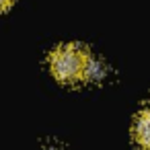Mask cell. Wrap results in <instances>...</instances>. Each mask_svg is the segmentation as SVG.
Segmentation results:
<instances>
[{
	"label": "cell",
	"instance_id": "obj_1",
	"mask_svg": "<svg viewBox=\"0 0 150 150\" xmlns=\"http://www.w3.org/2000/svg\"><path fill=\"white\" fill-rule=\"evenodd\" d=\"M88 52L78 43H66L52 52L50 56V70L52 74L66 84H74L78 80H84L86 66H88Z\"/></svg>",
	"mask_w": 150,
	"mask_h": 150
},
{
	"label": "cell",
	"instance_id": "obj_2",
	"mask_svg": "<svg viewBox=\"0 0 150 150\" xmlns=\"http://www.w3.org/2000/svg\"><path fill=\"white\" fill-rule=\"evenodd\" d=\"M134 140L138 142L140 148L150 150V107H146L134 123Z\"/></svg>",
	"mask_w": 150,
	"mask_h": 150
},
{
	"label": "cell",
	"instance_id": "obj_3",
	"mask_svg": "<svg viewBox=\"0 0 150 150\" xmlns=\"http://www.w3.org/2000/svg\"><path fill=\"white\" fill-rule=\"evenodd\" d=\"M105 64L101 62V60H97V58H93L91 56V60H88V66H86V74H84V80H95V82H99L103 76H105Z\"/></svg>",
	"mask_w": 150,
	"mask_h": 150
},
{
	"label": "cell",
	"instance_id": "obj_4",
	"mask_svg": "<svg viewBox=\"0 0 150 150\" xmlns=\"http://www.w3.org/2000/svg\"><path fill=\"white\" fill-rule=\"evenodd\" d=\"M13 2H15V0H0V13L8 11V8L13 6Z\"/></svg>",
	"mask_w": 150,
	"mask_h": 150
}]
</instances>
